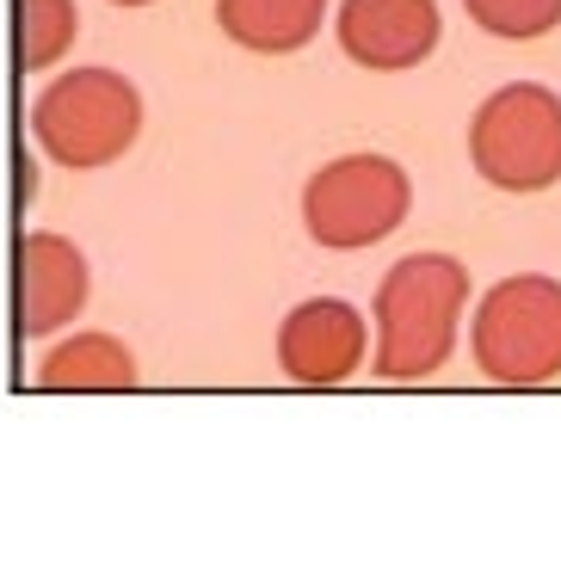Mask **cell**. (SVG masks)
<instances>
[{"label": "cell", "instance_id": "1", "mask_svg": "<svg viewBox=\"0 0 561 561\" xmlns=\"http://www.w3.org/2000/svg\"><path fill=\"white\" fill-rule=\"evenodd\" d=\"M469 309V272L450 253H408L382 272L370 328H377V377L420 382L438 377L457 352V328Z\"/></svg>", "mask_w": 561, "mask_h": 561}, {"label": "cell", "instance_id": "2", "mask_svg": "<svg viewBox=\"0 0 561 561\" xmlns=\"http://www.w3.org/2000/svg\"><path fill=\"white\" fill-rule=\"evenodd\" d=\"M136 136H142V93L117 68H68L32 100V142L75 173L124 161Z\"/></svg>", "mask_w": 561, "mask_h": 561}, {"label": "cell", "instance_id": "3", "mask_svg": "<svg viewBox=\"0 0 561 561\" xmlns=\"http://www.w3.org/2000/svg\"><path fill=\"white\" fill-rule=\"evenodd\" d=\"M408 210H413L408 167L377 149L314 167V180L302 185V229H309L314 248H333V253H358L389 241L408 222Z\"/></svg>", "mask_w": 561, "mask_h": 561}, {"label": "cell", "instance_id": "4", "mask_svg": "<svg viewBox=\"0 0 561 561\" xmlns=\"http://www.w3.org/2000/svg\"><path fill=\"white\" fill-rule=\"evenodd\" d=\"M469 161L494 192L530 198L561 180V100L537 81H506L469 117Z\"/></svg>", "mask_w": 561, "mask_h": 561}, {"label": "cell", "instance_id": "5", "mask_svg": "<svg viewBox=\"0 0 561 561\" xmlns=\"http://www.w3.org/2000/svg\"><path fill=\"white\" fill-rule=\"evenodd\" d=\"M469 352L488 382L530 389V382L561 377V284L543 272H518L494 284L476 309Z\"/></svg>", "mask_w": 561, "mask_h": 561}, {"label": "cell", "instance_id": "6", "mask_svg": "<svg viewBox=\"0 0 561 561\" xmlns=\"http://www.w3.org/2000/svg\"><path fill=\"white\" fill-rule=\"evenodd\" d=\"M370 352V321L346 297H309L278 321V370L302 389H333L358 377Z\"/></svg>", "mask_w": 561, "mask_h": 561}, {"label": "cell", "instance_id": "7", "mask_svg": "<svg viewBox=\"0 0 561 561\" xmlns=\"http://www.w3.org/2000/svg\"><path fill=\"white\" fill-rule=\"evenodd\" d=\"M445 37L438 0H340V50L370 75L420 68Z\"/></svg>", "mask_w": 561, "mask_h": 561}, {"label": "cell", "instance_id": "8", "mask_svg": "<svg viewBox=\"0 0 561 561\" xmlns=\"http://www.w3.org/2000/svg\"><path fill=\"white\" fill-rule=\"evenodd\" d=\"M87 290H93V272H87V253L68 234L32 229L19 241V333L25 340L68 328L87 309Z\"/></svg>", "mask_w": 561, "mask_h": 561}, {"label": "cell", "instance_id": "9", "mask_svg": "<svg viewBox=\"0 0 561 561\" xmlns=\"http://www.w3.org/2000/svg\"><path fill=\"white\" fill-rule=\"evenodd\" d=\"M328 19V0H216V25L253 56H297Z\"/></svg>", "mask_w": 561, "mask_h": 561}, {"label": "cell", "instance_id": "10", "mask_svg": "<svg viewBox=\"0 0 561 561\" xmlns=\"http://www.w3.org/2000/svg\"><path fill=\"white\" fill-rule=\"evenodd\" d=\"M44 389H136V358L112 333H75L37 364Z\"/></svg>", "mask_w": 561, "mask_h": 561}, {"label": "cell", "instance_id": "11", "mask_svg": "<svg viewBox=\"0 0 561 561\" xmlns=\"http://www.w3.org/2000/svg\"><path fill=\"white\" fill-rule=\"evenodd\" d=\"M81 32V13H75V0H19V68L25 75H44L68 56Z\"/></svg>", "mask_w": 561, "mask_h": 561}, {"label": "cell", "instance_id": "12", "mask_svg": "<svg viewBox=\"0 0 561 561\" xmlns=\"http://www.w3.org/2000/svg\"><path fill=\"white\" fill-rule=\"evenodd\" d=\"M462 13L476 19L488 37H506V44H530L561 25V0H462Z\"/></svg>", "mask_w": 561, "mask_h": 561}, {"label": "cell", "instance_id": "13", "mask_svg": "<svg viewBox=\"0 0 561 561\" xmlns=\"http://www.w3.org/2000/svg\"><path fill=\"white\" fill-rule=\"evenodd\" d=\"M112 7H154V0H112Z\"/></svg>", "mask_w": 561, "mask_h": 561}]
</instances>
